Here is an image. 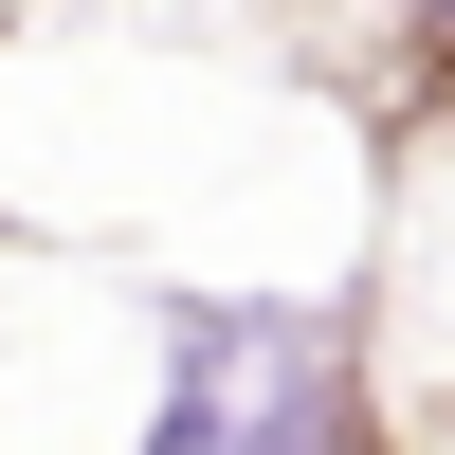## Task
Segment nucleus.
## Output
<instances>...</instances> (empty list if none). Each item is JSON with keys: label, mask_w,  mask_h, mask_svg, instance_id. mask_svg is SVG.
<instances>
[{"label": "nucleus", "mask_w": 455, "mask_h": 455, "mask_svg": "<svg viewBox=\"0 0 455 455\" xmlns=\"http://www.w3.org/2000/svg\"><path fill=\"white\" fill-rule=\"evenodd\" d=\"M146 455H364L328 328L310 310H182V364H164Z\"/></svg>", "instance_id": "nucleus-1"}, {"label": "nucleus", "mask_w": 455, "mask_h": 455, "mask_svg": "<svg viewBox=\"0 0 455 455\" xmlns=\"http://www.w3.org/2000/svg\"><path fill=\"white\" fill-rule=\"evenodd\" d=\"M437 19H455V0H437Z\"/></svg>", "instance_id": "nucleus-2"}]
</instances>
